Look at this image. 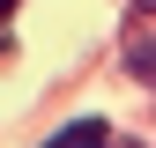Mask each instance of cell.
Masks as SVG:
<instances>
[{
    "label": "cell",
    "instance_id": "4",
    "mask_svg": "<svg viewBox=\"0 0 156 148\" xmlns=\"http://www.w3.org/2000/svg\"><path fill=\"white\" fill-rule=\"evenodd\" d=\"M8 8H15V0H0V15H8Z\"/></svg>",
    "mask_w": 156,
    "mask_h": 148
},
{
    "label": "cell",
    "instance_id": "3",
    "mask_svg": "<svg viewBox=\"0 0 156 148\" xmlns=\"http://www.w3.org/2000/svg\"><path fill=\"white\" fill-rule=\"evenodd\" d=\"M112 148H149V141H112Z\"/></svg>",
    "mask_w": 156,
    "mask_h": 148
},
{
    "label": "cell",
    "instance_id": "5",
    "mask_svg": "<svg viewBox=\"0 0 156 148\" xmlns=\"http://www.w3.org/2000/svg\"><path fill=\"white\" fill-rule=\"evenodd\" d=\"M141 8H156V0H141Z\"/></svg>",
    "mask_w": 156,
    "mask_h": 148
},
{
    "label": "cell",
    "instance_id": "2",
    "mask_svg": "<svg viewBox=\"0 0 156 148\" xmlns=\"http://www.w3.org/2000/svg\"><path fill=\"white\" fill-rule=\"evenodd\" d=\"M126 67L141 74V82H156V45H134V52H126Z\"/></svg>",
    "mask_w": 156,
    "mask_h": 148
},
{
    "label": "cell",
    "instance_id": "1",
    "mask_svg": "<svg viewBox=\"0 0 156 148\" xmlns=\"http://www.w3.org/2000/svg\"><path fill=\"white\" fill-rule=\"evenodd\" d=\"M45 148H112V126H104V119H74L67 133H52Z\"/></svg>",
    "mask_w": 156,
    "mask_h": 148
}]
</instances>
